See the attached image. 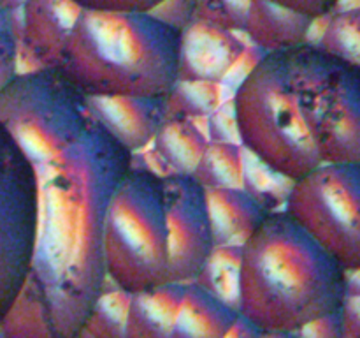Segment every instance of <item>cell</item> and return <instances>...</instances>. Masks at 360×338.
Segmentation results:
<instances>
[{
  "label": "cell",
  "mask_w": 360,
  "mask_h": 338,
  "mask_svg": "<svg viewBox=\"0 0 360 338\" xmlns=\"http://www.w3.org/2000/svg\"><path fill=\"white\" fill-rule=\"evenodd\" d=\"M18 74V42L9 27H0V90Z\"/></svg>",
  "instance_id": "cell-25"
},
{
  "label": "cell",
  "mask_w": 360,
  "mask_h": 338,
  "mask_svg": "<svg viewBox=\"0 0 360 338\" xmlns=\"http://www.w3.org/2000/svg\"><path fill=\"white\" fill-rule=\"evenodd\" d=\"M6 2H7V0H0V6H4Z\"/></svg>",
  "instance_id": "cell-33"
},
{
  "label": "cell",
  "mask_w": 360,
  "mask_h": 338,
  "mask_svg": "<svg viewBox=\"0 0 360 338\" xmlns=\"http://www.w3.org/2000/svg\"><path fill=\"white\" fill-rule=\"evenodd\" d=\"M179 49L181 30L153 13L83 9L56 67L86 97H165Z\"/></svg>",
  "instance_id": "cell-5"
},
{
  "label": "cell",
  "mask_w": 360,
  "mask_h": 338,
  "mask_svg": "<svg viewBox=\"0 0 360 338\" xmlns=\"http://www.w3.org/2000/svg\"><path fill=\"white\" fill-rule=\"evenodd\" d=\"M297 333L301 338H345L341 310L306 324Z\"/></svg>",
  "instance_id": "cell-27"
},
{
  "label": "cell",
  "mask_w": 360,
  "mask_h": 338,
  "mask_svg": "<svg viewBox=\"0 0 360 338\" xmlns=\"http://www.w3.org/2000/svg\"><path fill=\"white\" fill-rule=\"evenodd\" d=\"M206 189L192 175L134 162L112 190L104 220L108 278L123 291L188 284L213 252Z\"/></svg>",
  "instance_id": "cell-3"
},
{
  "label": "cell",
  "mask_w": 360,
  "mask_h": 338,
  "mask_svg": "<svg viewBox=\"0 0 360 338\" xmlns=\"http://www.w3.org/2000/svg\"><path fill=\"white\" fill-rule=\"evenodd\" d=\"M262 337V331L255 326L253 323H250L246 317H243L239 313L238 320L232 324L231 330L227 331L224 338H260Z\"/></svg>",
  "instance_id": "cell-30"
},
{
  "label": "cell",
  "mask_w": 360,
  "mask_h": 338,
  "mask_svg": "<svg viewBox=\"0 0 360 338\" xmlns=\"http://www.w3.org/2000/svg\"><path fill=\"white\" fill-rule=\"evenodd\" d=\"M0 122L41 168L76 144L94 118L86 95L58 67H37L0 90Z\"/></svg>",
  "instance_id": "cell-6"
},
{
  "label": "cell",
  "mask_w": 360,
  "mask_h": 338,
  "mask_svg": "<svg viewBox=\"0 0 360 338\" xmlns=\"http://www.w3.org/2000/svg\"><path fill=\"white\" fill-rule=\"evenodd\" d=\"M316 44L347 62L360 65V6L336 9L329 14Z\"/></svg>",
  "instance_id": "cell-20"
},
{
  "label": "cell",
  "mask_w": 360,
  "mask_h": 338,
  "mask_svg": "<svg viewBox=\"0 0 360 338\" xmlns=\"http://www.w3.org/2000/svg\"><path fill=\"white\" fill-rule=\"evenodd\" d=\"M41 180L0 122V323L16 303L35 252Z\"/></svg>",
  "instance_id": "cell-8"
},
{
  "label": "cell",
  "mask_w": 360,
  "mask_h": 338,
  "mask_svg": "<svg viewBox=\"0 0 360 338\" xmlns=\"http://www.w3.org/2000/svg\"><path fill=\"white\" fill-rule=\"evenodd\" d=\"M241 246L214 245L206 264L193 282L238 310Z\"/></svg>",
  "instance_id": "cell-18"
},
{
  "label": "cell",
  "mask_w": 360,
  "mask_h": 338,
  "mask_svg": "<svg viewBox=\"0 0 360 338\" xmlns=\"http://www.w3.org/2000/svg\"><path fill=\"white\" fill-rule=\"evenodd\" d=\"M81 9L95 11H132V13H151L164 0H72Z\"/></svg>",
  "instance_id": "cell-26"
},
{
  "label": "cell",
  "mask_w": 360,
  "mask_h": 338,
  "mask_svg": "<svg viewBox=\"0 0 360 338\" xmlns=\"http://www.w3.org/2000/svg\"><path fill=\"white\" fill-rule=\"evenodd\" d=\"M269 2L304 14L313 20H323L329 14H333L343 0H269Z\"/></svg>",
  "instance_id": "cell-28"
},
{
  "label": "cell",
  "mask_w": 360,
  "mask_h": 338,
  "mask_svg": "<svg viewBox=\"0 0 360 338\" xmlns=\"http://www.w3.org/2000/svg\"><path fill=\"white\" fill-rule=\"evenodd\" d=\"M260 338H301L297 331H262Z\"/></svg>",
  "instance_id": "cell-32"
},
{
  "label": "cell",
  "mask_w": 360,
  "mask_h": 338,
  "mask_svg": "<svg viewBox=\"0 0 360 338\" xmlns=\"http://www.w3.org/2000/svg\"><path fill=\"white\" fill-rule=\"evenodd\" d=\"M130 292L116 287L101 294L81 333L88 338H125Z\"/></svg>",
  "instance_id": "cell-21"
},
{
  "label": "cell",
  "mask_w": 360,
  "mask_h": 338,
  "mask_svg": "<svg viewBox=\"0 0 360 338\" xmlns=\"http://www.w3.org/2000/svg\"><path fill=\"white\" fill-rule=\"evenodd\" d=\"M132 164V151L94 122L62 157L37 168V243L27 282L0 323L4 337H79L109 282L105 211Z\"/></svg>",
  "instance_id": "cell-1"
},
{
  "label": "cell",
  "mask_w": 360,
  "mask_h": 338,
  "mask_svg": "<svg viewBox=\"0 0 360 338\" xmlns=\"http://www.w3.org/2000/svg\"><path fill=\"white\" fill-rule=\"evenodd\" d=\"M153 151L165 162L167 173L192 175L206 151V134L195 125V120L167 116L153 137Z\"/></svg>",
  "instance_id": "cell-16"
},
{
  "label": "cell",
  "mask_w": 360,
  "mask_h": 338,
  "mask_svg": "<svg viewBox=\"0 0 360 338\" xmlns=\"http://www.w3.org/2000/svg\"><path fill=\"white\" fill-rule=\"evenodd\" d=\"M195 7L197 0H164L151 13L164 20L165 23L183 30L186 25L195 20Z\"/></svg>",
  "instance_id": "cell-24"
},
{
  "label": "cell",
  "mask_w": 360,
  "mask_h": 338,
  "mask_svg": "<svg viewBox=\"0 0 360 338\" xmlns=\"http://www.w3.org/2000/svg\"><path fill=\"white\" fill-rule=\"evenodd\" d=\"M347 296H360V268L347 271Z\"/></svg>",
  "instance_id": "cell-31"
},
{
  "label": "cell",
  "mask_w": 360,
  "mask_h": 338,
  "mask_svg": "<svg viewBox=\"0 0 360 338\" xmlns=\"http://www.w3.org/2000/svg\"><path fill=\"white\" fill-rule=\"evenodd\" d=\"M231 101L241 146L292 182L360 162V65L316 42L264 53Z\"/></svg>",
  "instance_id": "cell-2"
},
{
  "label": "cell",
  "mask_w": 360,
  "mask_h": 338,
  "mask_svg": "<svg viewBox=\"0 0 360 338\" xmlns=\"http://www.w3.org/2000/svg\"><path fill=\"white\" fill-rule=\"evenodd\" d=\"M81 11L72 0H23L21 37L37 67L58 65L63 46Z\"/></svg>",
  "instance_id": "cell-11"
},
{
  "label": "cell",
  "mask_w": 360,
  "mask_h": 338,
  "mask_svg": "<svg viewBox=\"0 0 360 338\" xmlns=\"http://www.w3.org/2000/svg\"><path fill=\"white\" fill-rule=\"evenodd\" d=\"M0 338H6V337H4V333H2V330H0Z\"/></svg>",
  "instance_id": "cell-34"
},
{
  "label": "cell",
  "mask_w": 360,
  "mask_h": 338,
  "mask_svg": "<svg viewBox=\"0 0 360 338\" xmlns=\"http://www.w3.org/2000/svg\"><path fill=\"white\" fill-rule=\"evenodd\" d=\"M345 338H360V296H347L341 306Z\"/></svg>",
  "instance_id": "cell-29"
},
{
  "label": "cell",
  "mask_w": 360,
  "mask_h": 338,
  "mask_svg": "<svg viewBox=\"0 0 360 338\" xmlns=\"http://www.w3.org/2000/svg\"><path fill=\"white\" fill-rule=\"evenodd\" d=\"M214 245L241 246L269 211L243 187L206 189Z\"/></svg>",
  "instance_id": "cell-12"
},
{
  "label": "cell",
  "mask_w": 360,
  "mask_h": 338,
  "mask_svg": "<svg viewBox=\"0 0 360 338\" xmlns=\"http://www.w3.org/2000/svg\"><path fill=\"white\" fill-rule=\"evenodd\" d=\"M245 148L231 141H210L192 176L204 189L243 187Z\"/></svg>",
  "instance_id": "cell-17"
},
{
  "label": "cell",
  "mask_w": 360,
  "mask_h": 338,
  "mask_svg": "<svg viewBox=\"0 0 360 338\" xmlns=\"http://www.w3.org/2000/svg\"><path fill=\"white\" fill-rule=\"evenodd\" d=\"M315 21L269 0H252L243 32L253 46L266 53L309 41Z\"/></svg>",
  "instance_id": "cell-13"
},
{
  "label": "cell",
  "mask_w": 360,
  "mask_h": 338,
  "mask_svg": "<svg viewBox=\"0 0 360 338\" xmlns=\"http://www.w3.org/2000/svg\"><path fill=\"white\" fill-rule=\"evenodd\" d=\"M285 211L345 271L360 268V162H338L294 180Z\"/></svg>",
  "instance_id": "cell-7"
},
{
  "label": "cell",
  "mask_w": 360,
  "mask_h": 338,
  "mask_svg": "<svg viewBox=\"0 0 360 338\" xmlns=\"http://www.w3.org/2000/svg\"><path fill=\"white\" fill-rule=\"evenodd\" d=\"M91 118L129 151L143 150L167 118L165 97H88Z\"/></svg>",
  "instance_id": "cell-10"
},
{
  "label": "cell",
  "mask_w": 360,
  "mask_h": 338,
  "mask_svg": "<svg viewBox=\"0 0 360 338\" xmlns=\"http://www.w3.org/2000/svg\"><path fill=\"white\" fill-rule=\"evenodd\" d=\"M252 0H197L195 18L231 32H243Z\"/></svg>",
  "instance_id": "cell-23"
},
{
  "label": "cell",
  "mask_w": 360,
  "mask_h": 338,
  "mask_svg": "<svg viewBox=\"0 0 360 338\" xmlns=\"http://www.w3.org/2000/svg\"><path fill=\"white\" fill-rule=\"evenodd\" d=\"M239 312L195 282L185 284L171 338H224Z\"/></svg>",
  "instance_id": "cell-15"
},
{
  "label": "cell",
  "mask_w": 360,
  "mask_h": 338,
  "mask_svg": "<svg viewBox=\"0 0 360 338\" xmlns=\"http://www.w3.org/2000/svg\"><path fill=\"white\" fill-rule=\"evenodd\" d=\"M221 104L220 83L213 81H186L178 83L165 95L167 116L183 118H202L217 111Z\"/></svg>",
  "instance_id": "cell-19"
},
{
  "label": "cell",
  "mask_w": 360,
  "mask_h": 338,
  "mask_svg": "<svg viewBox=\"0 0 360 338\" xmlns=\"http://www.w3.org/2000/svg\"><path fill=\"white\" fill-rule=\"evenodd\" d=\"M245 51L246 44L238 37V32L195 18L181 30L178 76L186 81L221 83Z\"/></svg>",
  "instance_id": "cell-9"
},
{
  "label": "cell",
  "mask_w": 360,
  "mask_h": 338,
  "mask_svg": "<svg viewBox=\"0 0 360 338\" xmlns=\"http://www.w3.org/2000/svg\"><path fill=\"white\" fill-rule=\"evenodd\" d=\"M185 284H164L130 296L125 338H171Z\"/></svg>",
  "instance_id": "cell-14"
},
{
  "label": "cell",
  "mask_w": 360,
  "mask_h": 338,
  "mask_svg": "<svg viewBox=\"0 0 360 338\" xmlns=\"http://www.w3.org/2000/svg\"><path fill=\"white\" fill-rule=\"evenodd\" d=\"M292 180L285 178L280 173L267 168L255 155L245 150V175L243 189L248 190L267 211L283 210L288 192L292 189Z\"/></svg>",
  "instance_id": "cell-22"
},
{
  "label": "cell",
  "mask_w": 360,
  "mask_h": 338,
  "mask_svg": "<svg viewBox=\"0 0 360 338\" xmlns=\"http://www.w3.org/2000/svg\"><path fill=\"white\" fill-rule=\"evenodd\" d=\"M345 298L347 271L285 210L269 211L241 245L238 312L260 331H299Z\"/></svg>",
  "instance_id": "cell-4"
}]
</instances>
